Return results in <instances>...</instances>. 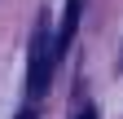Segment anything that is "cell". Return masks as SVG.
<instances>
[{
    "label": "cell",
    "instance_id": "cell-3",
    "mask_svg": "<svg viewBox=\"0 0 123 119\" xmlns=\"http://www.w3.org/2000/svg\"><path fill=\"white\" fill-rule=\"evenodd\" d=\"M18 119H35V110H31V106H26V110H22V115H18Z\"/></svg>",
    "mask_w": 123,
    "mask_h": 119
},
{
    "label": "cell",
    "instance_id": "cell-4",
    "mask_svg": "<svg viewBox=\"0 0 123 119\" xmlns=\"http://www.w3.org/2000/svg\"><path fill=\"white\" fill-rule=\"evenodd\" d=\"M79 119H97V110H92V106H88V110H84V115H79Z\"/></svg>",
    "mask_w": 123,
    "mask_h": 119
},
{
    "label": "cell",
    "instance_id": "cell-2",
    "mask_svg": "<svg viewBox=\"0 0 123 119\" xmlns=\"http://www.w3.org/2000/svg\"><path fill=\"white\" fill-rule=\"evenodd\" d=\"M79 13H84V0H66V13H62V31H57V53L66 49L79 31Z\"/></svg>",
    "mask_w": 123,
    "mask_h": 119
},
{
    "label": "cell",
    "instance_id": "cell-1",
    "mask_svg": "<svg viewBox=\"0 0 123 119\" xmlns=\"http://www.w3.org/2000/svg\"><path fill=\"white\" fill-rule=\"evenodd\" d=\"M53 66H57V44H53L49 31H35V40H31V71H26L31 101L44 97V88H49V79H53Z\"/></svg>",
    "mask_w": 123,
    "mask_h": 119
}]
</instances>
